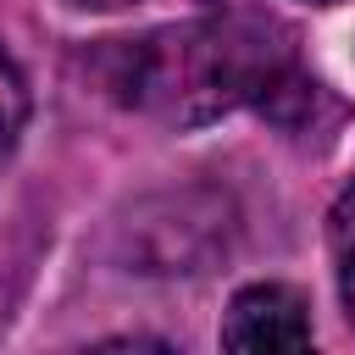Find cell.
Here are the masks:
<instances>
[{
	"instance_id": "cell-4",
	"label": "cell",
	"mask_w": 355,
	"mask_h": 355,
	"mask_svg": "<svg viewBox=\"0 0 355 355\" xmlns=\"http://www.w3.org/2000/svg\"><path fill=\"white\" fill-rule=\"evenodd\" d=\"M22 128H28V78H22L17 61L0 50V166H6V155L17 150Z\"/></svg>"
},
{
	"instance_id": "cell-1",
	"label": "cell",
	"mask_w": 355,
	"mask_h": 355,
	"mask_svg": "<svg viewBox=\"0 0 355 355\" xmlns=\"http://www.w3.org/2000/svg\"><path fill=\"white\" fill-rule=\"evenodd\" d=\"M89 67L111 100L178 128H200L239 105H266L305 83L294 33L266 11H222L205 22L111 39L89 55Z\"/></svg>"
},
{
	"instance_id": "cell-5",
	"label": "cell",
	"mask_w": 355,
	"mask_h": 355,
	"mask_svg": "<svg viewBox=\"0 0 355 355\" xmlns=\"http://www.w3.org/2000/svg\"><path fill=\"white\" fill-rule=\"evenodd\" d=\"M78 6H89V11H116V6H133V0H78Z\"/></svg>"
},
{
	"instance_id": "cell-6",
	"label": "cell",
	"mask_w": 355,
	"mask_h": 355,
	"mask_svg": "<svg viewBox=\"0 0 355 355\" xmlns=\"http://www.w3.org/2000/svg\"><path fill=\"white\" fill-rule=\"evenodd\" d=\"M311 6H327V0H311Z\"/></svg>"
},
{
	"instance_id": "cell-2",
	"label": "cell",
	"mask_w": 355,
	"mask_h": 355,
	"mask_svg": "<svg viewBox=\"0 0 355 355\" xmlns=\"http://www.w3.org/2000/svg\"><path fill=\"white\" fill-rule=\"evenodd\" d=\"M311 305L288 283H250L222 316V349H305Z\"/></svg>"
},
{
	"instance_id": "cell-3",
	"label": "cell",
	"mask_w": 355,
	"mask_h": 355,
	"mask_svg": "<svg viewBox=\"0 0 355 355\" xmlns=\"http://www.w3.org/2000/svg\"><path fill=\"white\" fill-rule=\"evenodd\" d=\"M327 250H333V277H338L344 316L355 322V183L338 194V205L327 216Z\"/></svg>"
}]
</instances>
